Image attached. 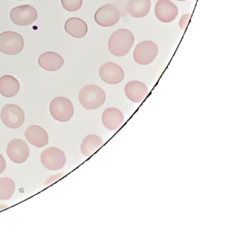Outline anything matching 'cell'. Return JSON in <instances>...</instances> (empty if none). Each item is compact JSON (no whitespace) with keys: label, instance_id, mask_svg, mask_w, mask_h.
<instances>
[{"label":"cell","instance_id":"cell-12","mask_svg":"<svg viewBox=\"0 0 252 238\" xmlns=\"http://www.w3.org/2000/svg\"><path fill=\"white\" fill-rule=\"evenodd\" d=\"M155 14L160 22L169 23L178 16V8L170 0H159L155 7Z\"/></svg>","mask_w":252,"mask_h":238},{"label":"cell","instance_id":"cell-5","mask_svg":"<svg viewBox=\"0 0 252 238\" xmlns=\"http://www.w3.org/2000/svg\"><path fill=\"white\" fill-rule=\"evenodd\" d=\"M158 47L152 41H143L138 43L133 52L135 62L141 65L151 64L157 56Z\"/></svg>","mask_w":252,"mask_h":238},{"label":"cell","instance_id":"cell-14","mask_svg":"<svg viewBox=\"0 0 252 238\" xmlns=\"http://www.w3.org/2000/svg\"><path fill=\"white\" fill-rule=\"evenodd\" d=\"M102 123L107 130L116 131L125 123V117L122 112L117 108H107L103 112Z\"/></svg>","mask_w":252,"mask_h":238},{"label":"cell","instance_id":"cell-6","mask_svg":"<svg viewBox=\"0 0 252 238\" xmlns=\"http://www.w3.org/2000/svg\"><path fill=\"white\" fill-rule=\"evenodd\" d=\"M1 120L6 127L11 129H18L23 126L25 121V112L18 105H5L0 114Z\"/></svg>","mask_w":252,"mask_h":238},{"label":"cell","instance_id":"cell-18","mask_svg":"<svg viewBox=\"0 0 252 238\" xmlns=\"http://www.w3.org/2000/svg\"><path fill=\"white\" fill-rule=\"evenodd\" d=\"M64 29L69 35L82 38L86 35L88 28L85 21L79 18H70L66 22Z\"/></svg>","mask_w":252,"mask_h":238},{"label":"cell","instance_id":"cell-7","mask_svg":"<svg viewBox=\"0 0 252 238\" xmlns=\"http://www.w3.org/2000/svg\"><path fill=\"white\" fill-rule=\"evenodd\" d=\"M41 162L48 170L57 171L65 165L66 156L59 148L49 147L41 154Z\"/></svg>","mask_w":252,"mask_h":238},{"label":"cell","instance_id":"cell-17","mask_svg":"<svg viewBox=\"0 0 252 238\" xmlns=\"http://www.w3.org/2000/svg\"><path fill=\"white\" fill-rule=\"evenodd\" d=\"M20 90V82L15 77L5 75L0 78V93L5 97H14Z\"/></svg>","mask_w":252,"mask_h":238},{"label":"cell","instance_id":"cell-3","mask_svg":"<svg viewBox=\"0 0 252 238\" xmlns=\"http://www.w3.org/2000/svg\"><path fill=\"white\" fill-rule=\"evenodd\" d=\"M24 38L14 31H5L0 34V51L8 56L19 54L24 48Z\"/></svg>","mask_w":252,"mask_h":238},{"label":"cell","instance_id":"cell-21","mask_svg":"<svg viewBox=\"0 0 252 238\" xmlns=\"http://www.w3.org/2000/svg\"><path fill=\"white\" fill-rule=\"evenodd\" d=\"M15 192V183L10 177L0 178V201H8Z\"/></svg>","mask_w":252,"mask_h":238},{"label":"cell","instance_id":"cell-25","mask_svg":"<svg viewBox=\"0 0 252 238\" xmlns=\"http://www.w3.org/2000/svg\"><path fill=\"white\" fill-rule=\"evenodd\" d=\"M178 1H187V0H178Z\"/></svg>","mask_w":252,"mask_h":238},{"label":"cell","instance_id":"cell-26","mask_svg":"<svg viewBox=\"0 0 252 238\" xmlns=\"http://www.w3.org/2000/svg\"><path fill=\"white\" fill-rule=\"evenodd\" d=\"M18 1H24V0H18Z\"/></svg>","mask_w":252,"mask_h":238},{"label":"cell","instance_id":"cell-15","mask_svg":"<svg viewBox=\"0 0 252 238\" xmlns=\"http://www.w3.org/2000/svg\"><path fill=\"white\" fill-rule=\"evenodd\" d=\"M25 136L29 143L38 148L44 147L49 142L48 133L42 127L32 125L26 130Z\"/></svg>","mask_w":252,"mask_h":238},{"label":"cell","instance_id":"cell-11","mask_svg":"<svg viewBox=\"0 0 252 238\" xmlns=\"http://www.w3.org/2000/svg\"><path fill=\"white\" fill-rule=\"evenodd\" d=\"M101 79L110 84H116L122 81L125 78L123 69L114 62H106L99 69Z\"/></svg>","mask_w":252,"mask_h":238},{"label":"cell","instance_id":"cell-22","mask_svg":"<svg viewBox=\"0 0 252 238\" xmlns=\"http://www.w3.org/2000/svg\"><path fill=\"white\" fill-rule=\"evenodd\" d=\"M63 7L67 11L74 12L81 8L83 0H61Z\"/></svg>","mask_w":252,"mask_h":238},{"label":"cell","instance_id":"cell-4","mask_svg":"<svg viewBox=\"0 0 252 238\" xmlns=\"http://www.w3.org/2000/svg\"><path fill=\"white\" fill-rule=\"evenodd\" d=\"M50 112L57 121L67 122L73 116L74 107L67 98L57 97L50 103Z\"/></svg>","mask_w":252,"mask_h":238},{"label":"cell","instance_id":"cell-23","mask_svg":"<svg viewBox=\"0 0 252 238\" xmlns=\"http://www.w3.org/2000/svg\"><path fill=\"white\" fill-rule=\"evenodd\" d=\"M190 19H191V14H189V13L183 15L182 17L181 18L179 21V26L181 29H186L189 22Z\"/></svg>","mask_w":252,"mask_h":238},{"label":"cell","instance_id":"cell-2","mask_svg":"<svg viewBox=\"0 0 252 238\" xmlns=\"http://www.w3.org/2000/svg\"><path fill=\"white\" fill-rule=\"evenodd\" d=\"M79 100L84 108L88 110H94L104 104L106 101V94L98 86L88 84L81 89Z\"/></svg>","mask_w":252,"mask_h":238},{"label":"cell","instance_id":"cell-1","mask_svg":"<svg viewBox=\"0 0 252 238\" xmlns=\"http://www.w3.org/2000/svg\"><path fill=\"white\" fill-rule=\"evenodd\" d=\"M134 41L135 37L130 31L125 28L118 30L109 39V50L118 57L126 56L133 46Z\"/></svg>","mask_w":252,"mask_h":238},{"label":"cell","instance_id":"cell-19","mask_svg":"<svg viewBox=\"0 0 252 238\" xmlns=\"http://www.w3.org/2000/svg\"><path fill=\"white\" fill-rule=\"evenodd\" d=\"M150 0H129L126 9L132 17L143 18L150 13Z\"/></svg>","mask_w":252,"mask_h":238},{"label":"cell","instance_id":"cell-20","mask_svg":"<svg viewBox=\"0 0 252 238\" xmlns=\"http://www.w3.org/2000/svg\"><path fill=\"white\" fill-rule=\"evenodd\" d=\"M104 144L102 138L97 135H89L82 140L81 151L85 156L90 157L94 155Z\"/></svg>","mask_w":252,"mask_h":238},{"label":"cell","instance_id":"cell-9","mask_svg":"<svg viewBox=\"0 0 252 238\" xmlns=\"http://www.w3.org/2000/svg\"><path fill=\"white\" fill-rule=\"evenodd\" d=\"M121 14L116 6L112 4L101 6L95 13V21L100 26L111 27L119 22Z\"/></svg>","mask_w":252,"mask_h":238},{"label":"cell","instance_id":"cell-24","mask_svg":"<svg viewBox=\"0 0 252 238\" xmlns=\"http://www.w3.org/2000/svg\"><path fill=\"white\" fill-rule=\"evenodd\" d=\"M6 169V161L2 155L0 154V174L3 172Z\"/></svg>","mask_w":252,"mask_h":238},{"label":"cell","instance_id":"cell-13","mask_svg":"<svg viewBox=\"0 0 252 238\" xmlns=\"http://www.w3.org/2000/svg\"><path fill=\"white\" fill-rule=\"evenodd\" d=\"M125 93L126 97L135 103H141L148 96V87L140 81H131L125 86Z\"/></svg>","mask_w":252,"mask_h":238},{"label":"cell","instance_id":"cell-8","mask_svg":"<svg viewBox=\"0 0 252 238\" xmlns=\"http://www.w3.org/2000/svg\"><path fill=\"white\" fill-rule=\"evenodd\" d=\"M38 12L29 4L14 7L11 12V19L16 25L27 26L37 19Z\"/></svg>","mask_w":252,"mask_h":238},{"label":"cell","instance_id":"cell-10","mask_svg":"<svg viewBox=\"0 0 252 238\" xmlns=\"http://www.w3.org/2000/svg\"><path fill=\"white\" fill-rule=\"evenodd\" d=\"M7 154L13 162L23 164L30 155V149L26 141L22 139L16 138L8 143Z\"/></svg>","mask_w":252,"mask_h":238},{"label":"cell","instance_id":"cell-16","mask_svg":"<svg viewBox=\"0 0 252 238\" xmlns=\"http://www.w3.org/2000/svg\"><path fill=\"white\" fill-rule=\"evenodd\" d=\"M39 66L45 70L57 71L64 65V59L58 53L54 52H46L39 56Z\"/></svg>","mask_w":252,"mask_h":238}]
</instances>
